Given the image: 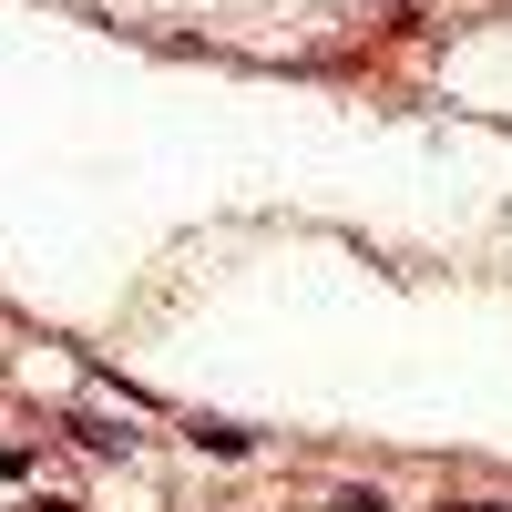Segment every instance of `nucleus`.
<instances>
[{"instance_id": "obj_1", "label": "nucleus", "mask_w": 512, "mask_h": 512, "mask_svg": "<svg viewBox=\"0 0 512 512\" xmlns=\"http://www.w3.org/2000/svg\"><path fill=\"white\" fill-rule=\"evenodd\" d=\"M195 441L216 451V461H246V431H236V420H195Z\"/></svg>"}]
</instances>
